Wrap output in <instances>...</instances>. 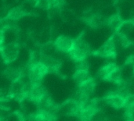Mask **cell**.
Listing matches in <instances>:
<instances>
[{"label": "cell", "instance_id": "obj_1", "mask_svg": "<svg viewBox=\"0 0 134 121\" xmlns=\"http://www.w3.org/2000/svg\"><path fill=\"white\" fill-rule=\"evenodd\" d=\"M49 72L46 66L41 62L29 64L27 66V75L31 81V84H41L43 77Z\"/></svg>", "mask_w": 134, "mask_h": 121}, {"label": "cell", "instance_id": "obj_2", "mask_svg": "<svg viewBox=\"0 0 134 121\" xmlns=\"http://www.w3.org/2000/svg\"><path fill=\"white\" fill-rule=\"evenodd\" d=\"M89 53L90 47L88 44L82 38H79L75 40V46L68 54L75 62H77L86 59Z\"/></svg>", "mask_w": 134, "mask_h": 121}, {"label": "cell", "instance_id": "obj_3", "mask_svg": "<svg viewBox=\"0 0 134 121\" xmlns=\"http://www.w3.org/2000/svg\"><path fill=\"white\" fill-rule=\"evenodd\" d=\"M2 57L5 64H9L14 62L20 53V48L17 42L5 44L1 48Z\"/></svg>", "mask_w": 134, "mask_h": 121}, {"label": "cell", "instance_id": "obj_4", "mask_svg": "<svg viewBox=\"0 0 134 121\" xmlns=\"http://www.w3.org/2000/svg\"><path fill=\"white\" fill-rule=\"evenodd\" d=\"M126 95L122 94L119 91L113 92L108 94L104 99V102L111 106V108L119 110V109H124L125 106V101H126Z\"/></svg>", "mask_w": 134, "mask_h": 121}, {"label": "cell", "instance_id": "obj_5", "mask_svg": "<svg viewBox=\"0 0 134 121\" xmlns=\"http://www.w3.org/2000/svg\"><path fill=\"white\" fill-rule=\"evenodd\" d=\"M116 52L117 49L115 44L111 38L96 52V55L107 59H113L115 57Z\"/></svg>", "mask_w": 134, "mask_h": 121}, {"label": "cell", "instance_id": "obj_6", "mask_svg": "<svg viewBox=\"0 0 134 121\" xmlns=\"http://www.w3.org/2000/svg\"><path fill=\"white\" fill-rule=\"evenodd\" d=\"M55 46L58 52L69 53L75 46V40L65 35L59 36L54 41Z\"/></svg>", "mask_w": 134, "mask_h": 121}, {"label": "cell", "instance_id": "obj_7", "mask_svg": "<svg viewBox=\"0 0 134 121\" xmlns=\"http://www.w3.org/2000/svg\"><path fill=\"white\" fill-rule=\"evenodd\" d=\"M34 121H57V117L54 113L45 110H38L33 115Z\"/></svg>", "mask_w": 134, "mask_h": 121}, {"label": "cell", "instance_id": "obj_8", "mask_svg": "<svg viewBox=\"0 0 134 121\" xmlns=\"http://www.w3.org/2000/svg\"><path fill=\"white\" fill-rule=\"evenodd\" d=\"M118 66L114 63H108L104 66H102L100 70L97 72V77L100 80H106L108 79V76Z\"/></svg>", "mask_w": 134, "mask_h": 121}, {"label": "cell", "instance_id": "obj_9", "mask_svg": "<svg viewBox=\"0 0 134 121\" xmlns=\"http://www.w3.org/2000/svg\"><path fill=\"white\" fill-rule=\"evenodd\" d=\"M106 21H107L106 23H107L108 26L111 29H112L114 31H116L119 29V27H121V25L124 22L122 17L119 14H118V13H116V14L110 16L108 18H107Z\"/></svg>", "mask_w": 134, "mask_h": 121}, {"label": "cell", "instance_id": "obj_10", "mask_svg": "<svg viewBox=\"0 0 134 121\" xmlns=\"http://www.w3.org/2000/svg\"><path fill=\"white\" fill-rule=\"evenodd\" d=\"M27 14V13H26V11L24 9V8L22 6H17V7H14L12 9H10L8 12L6 16L11 20H17L25 16Z\"/></svg>", "mask_w": 134, "mask_h": 121}, {"label": "cell", "instance_id": "obj_11", "mask_svg": "<svg viewBox=\"0 0 134 121\" xmlns=\"http://www.w3.org/2000/svg\"><path fill=\"white\" fill-rule=\"evenodd\" d=\"M73 78L75 81V82L78 83V84L87 81L88 79L91 78L89 70H75Z\"/></svg>", "mask_w": 134, "mask_h": 121}, {"label": "cell", "instance_id": "obj_12", "mask_svg": "<svg viewBox=\"0 0 134 121\" xmlns=\"http://www.w3.org/2000/svg\"><path fill=\"white\" fill-rule=\"evenodd\" d=\"M134 29V23L132 21H124L119 29L117 31L119 33L128 36L130 32Z\"/></svg>", "mask_w": 134, "mask_h": 121}, {"label": "cell", "instance_id": "obj_13", "mask_svg": "<svg viewBox=\"0 0 134 121\" xmlns=\"http://www.w3.org/2000/svg\"><path fill=\"white\" fill-rule=\"evenodd\" d=\"M37 7L42 9L49 10L50 9V2L49 0H39L37 5Z\"/></svg>", "mask_w": 134, "mask_h": 121}, {"label": "cell", "instance_id": "obj_14", "mask_svg": "<svg viewBox=\"0 0 134 121\" xmlns=\"http://www.w3.org/2000/svg\"><path fill=\"white\" fill-rule=\"evenodd\" d=\"M133 74H134V64H133Z\"/></svg>", "mask_w": 134, "mask_h": 121}]
</instances>
